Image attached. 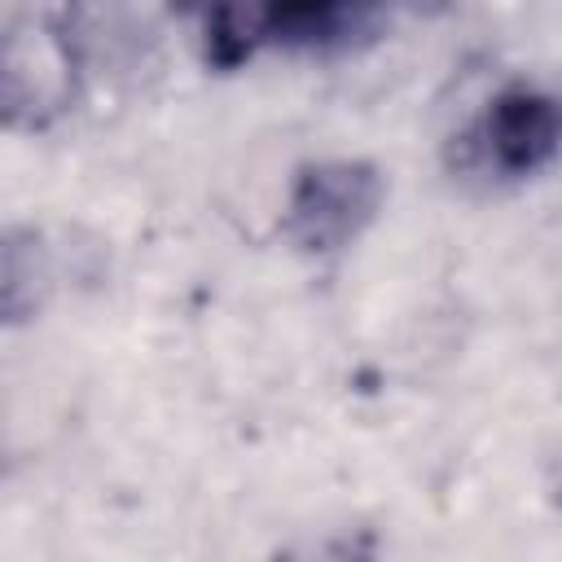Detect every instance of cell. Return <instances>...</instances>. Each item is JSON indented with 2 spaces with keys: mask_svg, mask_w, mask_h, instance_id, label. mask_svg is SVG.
Segmentation results:
<instances>
[{
  "mask_svg": "<svg viewBox=\"0 0 562 562\" xmlns=\"http://www.w3.org/2000/svg\"><path fill=\"white\" fill-rule=\"evenodd\" d=\"M382 206V176L360 158L307 162L285 202V237L307 255H334L351 246Z\"/></svg>",
  "mask_w": 562,
  "mask_h": 562,
  "instance_id": "obj_1",
  "label": "cell"
},
{
  "mask_svg": "<svg viewBox=\"0 0 562 562\" xmlns=\"http://www.w3.org/2000/svg\"><path fill=\"white\" fill-rule=\"evenodd\" d=\"M70 97V40L61 18L31 9L13 22L4 44V110L9 123H44Z\"/></svg>",
  "mask_w": 562,
  "mask_h": 562,
  "instance_id": "obj_2",
  "label": "cell"
},
{
  "mask_svg": "<svg viewBox=\"0 0 562 562\" xmlns=\"http://www.w3.org/2000/svg\"><path fill=\"white\" fill-rule=\"evenodd\" d=\"M483 145L487 158L505 176H531L540 171L558 145H562V110L531 88H505L483 119Z\"/></svg>",
  "mask_w": 562,
  "mask_h": 562,
  "instance_id": "obj_3",
  "label": "cell"
},
{
  "mask_svg": "<svg viewBox=\"0 0 562 562\" xmlns=\"http://www.w3.org/2000/svg\"><path fill=\"white\" fill-rule=\"evenodd\" d=\"M202 22H206V61L215 70H237L263 44L277 40L281 0H206Z\"/></svg>",
  "mask_w": 562,
  "mask_h": 562,
  "instance_id": "obj_4",
  "label": "cell"
}]
</instances>
